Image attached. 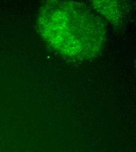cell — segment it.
I'll list each match as a JSON object with an SVG mask.
<instances>
[{
  "label": "cell",
  "mask_w": 136,
  "mask_h": 152,
  "mask_svg": "<svg viewBox=\"0 0 136 152\" xmlns=\"http://www.w3.org/2000/svg\"><path fill=\"white\" fill-rule=\"evenodd\" d=\"M41 36L60 55L75 60L97 56L105 37L103 20L76 2L48 1L38 17Z\"/></svg>",
  "instance_id": "1"
}]
</instances>
